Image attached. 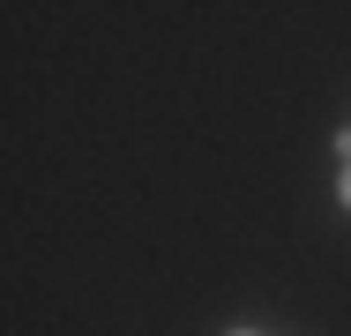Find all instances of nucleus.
<instances>
[{
	"instance_id": "1",
	"label": "nucleus",
	"mask_w": 351,
	"mask_h": 336,
	"mask_svg": "<svg viewBox=\"0 0 351 336\" xmlns=\"http://www.w3.org/2000/svg\"><path fill=\"white\" fill-rule=\"evenodd\" d=\"M344 209H351V165H344Z\"/></svg>"
}]
</instances>
